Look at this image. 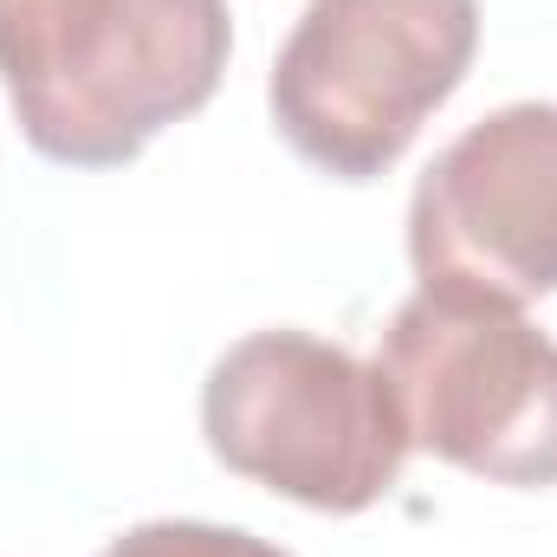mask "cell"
Returning <instances> with one entry per match:
<instances>
[{
    "mask_svg": "<svg viewBox=\"0 0 557 557\" xmlns=\"http://www.w3.org/2000/svg\"><path fill=\"white\" fill-rule=\"evenodd\" d=\"M227 0H0V91L59 169H124L227 72Z\"/></svg>",
    "mask_w": 557,
    "mask_h": 557,
    "instance_id": "6da1fadb",
    "label": "cell"
},
{
    "mask_svg": "<svg viewBox=\"0 0 557 557\" xmlns=\"http://www.w3.org/2000/svg\"><path fill=\"white\" fill-rule=\"evenodd\" d=\"M201 434L227 473L324 519L383 506L416 454L376 363L292 324L253 331L214 357Z\"/></svg>",
    "mask_w": 557,
    "mask_h": 557,
    "instance_id": "7a4b0ae2",
    "label": "cell"
},
{
    "mask_svg": "<svg viewBox=\"0 0 557 557\" xmlns=\"http://www.w3.org/2000/svg\"><path fill=\"white\" fill-rule=\"evenodd\" d=\"M480 0H311L267 78L273 131L331 182L389 175L467 85Z\"/></svg>",
    "mask_w": 557,
    "mask_h": 557,
    "instance_id": "3957f363",
    "label": "cell"
},
{
    "mask_svg": "<svg viewBox=\"0 0 557 557\" xmlns=\"http://www.w3.org/2000/svg\"><path fill=\"white\" fill-rule=\"evenodd\" d=\"M376 376L409 447L486 486H557V337L519 305L421 285L376 344Z\"/></svg>",
    "mask_w": 557,
    "mask_h": 557,
    "instance_id": "277c9868",
    "label": "cell"
},
{
    "mask_svg": "<svg viewBox=\"0 0 557 557\" xmlns=\"http://www.w3.org/2000/svg\"><path fill=\"white\" fill-rule=\"evenodd\" d=\"M409 267L428 292L532 305L557 292V104L467 124L409 195Z\"/></svg>",
    "mask_w": 557,
    "mask_h": 557,
    "instance_id": "5b68a950",
    "label": "cell"
},
{
    "mask_svg": "<svg viewBox=\"0 0 557 557\" xmlns=\"http://www.w3.org/2000/svg\"><path fill=\"white\" fill-rule=\"evenodd\" d=\"M98 557H292L240 532V525H208V519H149L131 525L124 539H111Z\"/></svg>",
    "mask_w": 557,
    "mask_h": 557,
    "instance_id": "8992f818",
    "label": "cell"
}]
</instances>
